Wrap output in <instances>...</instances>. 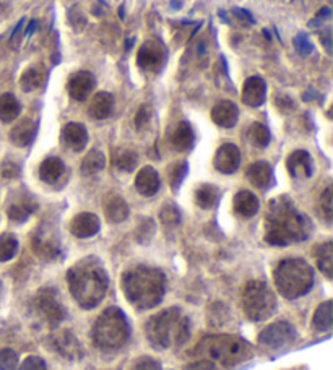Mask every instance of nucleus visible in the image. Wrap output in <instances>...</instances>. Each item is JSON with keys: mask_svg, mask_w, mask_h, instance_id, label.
Instances as JSON below:
<instances>
[{"mask_svg": "<svg viewBox=\"0 0 333 370\" xmlns=\"http://www.w3.org/2000/svg\"><path fill=\"white\" fill-rule=\"evenodd\" d=\"M286 167H288L291 177L295 179H309L314 172V163L311 154L304 152V149L292 152L288 156V161H286Z\"/></svg>", "mask_w": 333, "mask_h": 370, "instance_id": "obj_14", "label": "nucleus"}, {"mask_svg": "<svg viewBox=\"0 0 333 370\" xmlns=\"http://www.w3.org/2000/svg\"><path fill=\"white\" fill-rule=\"evenodd\" d=\"M243 102L250 107H258L265 102L267 97V83L262 77H250L245 80L243 88Z\"/></svg>", "mask_w": 333, "mask_h": 370, "instance_id": "obj_16", "label": "nucleus"}, {"mask_svg": "<svg viewBox=\"0 0 333 370\" xmlns=\"http://www.w3.org/2000/svg\"><path fill=\"white\" fill-rule=\"evenodd\" d=\"M249 140L255 144L258 148H265L270 143V132L267 129V125H263L260 122H255L250 125L249 129Z\"/></svg>", "mask_w": 333, "mask_h": 370, "instance_id": "obj_38", "label": "nucleus"}, {"mask_svg": "<svg viewBox=\"0 0 333 370\" xmlns=\"http://www.w3.org/2000/svg\"><path fill=\"white\" fill-rule=\"evenodd\" d=\"M34 305H36L38 314L43 317L46 323L51 327L59 325L62 320H65L67 310L59 299H57V291L53 287L41 289L38 292L36 299H34Z\"/></svg>", "mask_w": 333, "mask_h": 370, "instance_id": "obj_9", "label": "nucleus"}, {"mask_svg": "<svg viewBox=\"0 0 333 370\" xmlns=\"http://www.w3.org/2000/svg\"><path fill=\"white\" fill-rule=\"evenodd\" d=\"M332 302L330 300H327V302L320 304L317 310H315L314 314V328L317 329V332H330L332 328Z\"/></svg>", "mask_w": 333, "mask_h": 370, "instance_id": "obj_34", "label": "nucleus"}, {"mask_svg": "<svg viewBox=\"0 0 333 370\" xmlns=\"http://www.w3.org/2000/svg\"><path fill=\"white\" fill-rule=\"evenodd\" d=\"M95 344L105 351H117L130 338V325L127 317L117 307H109L97 317L93 332Z\"/></svg>", "mask_w": 333, "mask_h": 370, "instance_id": "obj_7", "label": "nucleus"}, {"mask_svg": "<svg viewBox=\"0 0 333 370\" xmlns=\"http://www.w3.org/2000/svg\"><path fill=\"white\" fill-rule=\"evenodd\" d=\"M18 367V356L11 349L0 351V370H16Z\"/></svg>", "mask_w": 333, "mask_h": 370, "instance_id": "obj_43", "label": "nucleus"}, {"mask_svg": "<svg viewBox=\"0 0 333 370\" xmlns=\"http://www.w3.org/2000/svg\"><path fill=\"white\" fill-rule=\"evenodd\" d=\"M34 134H36V125H34L33 120L23 119L11 129L10 140L16 147H28L33 142Z\"/></svg>", "mask_w": 333, "mask_h": 370, "instance_id": "obj_25", "label": "nucleus"}, {"mask_svg": "<svg viewBox=\"0 0 333 370\" xmlns=\"http://www.w3.org/2000/svg\"><path fill=\"white\" fill-rule=\"evenodd\" d=\"M18 174H20V167H18V164L10 163V161H7V163H5V164L2 166V176H4L5 179H14V177H16Z\"/></svg>", "mask_w": 333, "mask_h": 370, "instance_id": "obj_49", "label": "nucleus"}, {"mask_svg": "<svg viewBox=\"0 0 333 370\" xmlns=\"http://www.w3.org/2000/svg\"><path fill=\"white\" fill-rule=\"evenodd\" d=\"M195 354L208 356L211 361L229 369L250 359L252 346L234 334H213L200 341Z\"/></svg>", "mask_w": 333, "mask_h": 370, "instance_id": "obj_5", "label": "nucleus"}, {"mask_svg": "<svg viewBox=\"0 0 333 370\" xmlns=\"http://www.w3.org/2000/svg\"><path fill=\"white\" fill-rule=\"evenodd\" d=\"M233 14L238 16V18L243 23H248V25H254L255 18L250 15V11L244 10V9H233Z\"/></svg>", "mask_w": 333, "mask_h": 370, "instance_id": "obj_50", "label": "nucleus"}, {"mask_svg": "<svg viewBox=\"0 0 333 370\" xmlns=\"http://www.w3.org/2000/svg\"><path fill=\"white\" fill-rule=\"evenodd\" d=\"M105 166H106V158L105 154H102V152H100V149H91V152L83 158L80 171H82L83 176H95L100 171L105 169Z\"/></svg>", "mask_w": 333, "mask_h": 370, "instance_id": "obj_30", "label": "nucleus"}, {"mask_svg": "<svg viewBox=\"0 0 333 370\" xmlns=\"http://www.w3.org/2000/svg\"><path fill=\"white\" fill-rule=\"evenodd\" d=\"M49 343L51 348L67 361H80L85 354L82 344L70 329H62V332L54 333Z\"/></svg>", "mask_w": 333, "mask_h": 370, "instance_id": "obj_11", "label": "nucleus"}, {"mask_svg": "<svg viewBox=\"0 0 333 370\" xmlns=\"http://www.w3.org/2000/svg\"><path fill=\"white\" fill-rule=\"evenodd\" d=\"M43 80H44V75L38 70V68H28V70L21 75L20 78V85L23 91L30 92V91H34L36 88H39V86L43 85Z\"/></svg>", "mask_w": 333, "mask_h": 370, "instance_id": "obj_37", "label": "nucleus"}, {"mask_svg": "<svg viewBox=\"0 0 333 370\" xmlns=\"http://www.w3.org/2000/svg\"><path fill=\"white\" fill-rule=\"evenodd\" d=\"M164 60V49L154 41H148L140 48L137 54V63L147 70H154L162 65Z\"/></svg>", "mask_w": 333, "mask_h": 370, "instance_id": "obj_17", "label": "nucleus"}, {"mask_svg": "<svg viewBox=\"0 0 333 370\" xmlns=\"http://www.w3.org/2000/svg\"><path fill=\"white\" fill-rule=\"evenodd\" d=\"M292 44H295V49L297 51V54L302 56V57L311 56L312 51H314L312 43L309 41L306 34H302V33H300L297 36H295V39H292Z\"/></svg>", "mask_w": 333, "mask_h": 370, "instance_id": "obj_44", "label": "nucleus"}, {"mask_svg": "<svg viewBox=\"0 0 333 370\" xmlns=\"http://www.w3.org/2000/svg\"><path fill=\"white\" fill-rule=\"evenodd\" d=\"M296 341V328L288 322H277L268 325L258 334V343L272 349L285 348Z\"/></svg>", "mask_w": 333, "mask_h": 370, "instance_id": "obj_10", "label": "nucleus"}, {"mask_svg": "<svg viewBox=\"0 0 333 370\" xmlns=\"http://www.w3.org/2000/svg\"><path fill=\"white\" fill-rule=\"evenodd\" d=\"M324 44H325V48L329 49V52H330V30H327L325 31V36H324Z\"/></svg>", "mask_w": 333, "mask_h": 370, "instance_id": "obj_53", "label": "nucleus"}, {"mask_svg": "<svg viewBox=\"0 0 333 370\" xmlns=\"http://www.w3.org/2000/svg\"><path fill=\"white\" fill-rule=\"evenodd\" d=\"M134 370H162V369H159V364L157 361H153L152 357H142L140 361L135 362Z\"/></svg>", "mask_w": 333, "mask_h": 370, "instance_id": "obj_48", "label": "nucleus"}, {"mask_svg": "<svg viewBox=\"0 0 333 370\" xmlns=\"http://www.w3.org/2000/svg\"><path fill=\"white\" fill-rule=\"evenodd\" d=\"M93 88H95V77L90 72H85V70L73 73L67 85L68 95L77 101H85L86 97L91 95Z\"/></svg>", "mask_w": 333, "mask_h": 370, "instance_id": "obj_15", "label": "nucleus"}, {"mask_svg": "<svg viewBox=\"0 0 333 370\" xmlns=\"http://www.w3.org/2000/svg\"><path fill=\"white\" fill-rule=\"evenodd\" d=\"M240 164V152L236 144L226 143L218 148L215 154V167L223 174H233Z\"/></svg>", "mask_w": 333, "mask_h": 370, "instance_id": "obj_12", "label": "nucleus"}, {"mask_svg": "<svg viewBox=\"0 0 333 370\" xmlns=\"http://www.w3.org/2000/svg\"><path fill=\"white\" fill-rule=\"evenodd\" d=\"M68 289L83 309H95L105 299L109 286L107 273L96 257L80 260L67 273Z\"/></svg>", "mask_w": 333, "mask_h": 370, "instance_id": "obj_2", "label": "nucleus"}, {"mask_svg": "<svg viewBox=\"0 0 333 370\" xmlns=\"http://www.w3.org/2000/svg\"><path fill=\"white\" fill-rule=\"evenodd\" d=\"M159 185H162V181H159L157 169L152 166L142 167L135 177V189L143 196H153L159 190Z\"/></svg>", "mask_w": 333, "mask_h": 370, "instance_id": "obj_19", "label": "nucleus"}, {"mask_svg": "<svg viewBox=\"0 0 333 370\" xmlns=\"http://www.w3.org/2000/svg\"><path fill=\"white\" fill-rule=\"evenodd\" d=\"M317 265L322 273L327 278H332V270H333V245L332 242H325V244L317 248Z\"/></svg>", "mask_w": 333, "mask_h": 370, "instance_id": "obj_35", "label": "nucleus"}, {"mask_svg": "<svg viewBox=\"0 0 333 370\" xmlns=\"http://www.w3.org/2000/svg\"><path fill=\"white\" fill-rule=\"evenodd\" d=\"M320 211H322L327 221H332L333 218V192L332 187H327L325 192L320 196Z\"/></svg>", "mask_w": 333, "mask_h": 370, "instance_id": "obj_42", "label": "nucleus"}, {"mask_svg": "<svg viewBox=\"0 0 333 370\" xmlns=\"http://www.w3.org/2000/svg\"><path fill=\"white\" fill-rule=\"evenodd\" d=\"M187 169H189V167H187L186 161H181V163H176V164L171 166V169H169V184H171L172 190L179 189V185L182 184L184 177L187 176Z\"/></svg>", "mask_w": 333, "mask_h": 370, "instance_id": "obj_40", "label": "nucleus"}, {"mask_svg": "<svg viewBox=\"0 0 333 370\" xmlns=\"http://www.w3.org/2000/svg\"><path fill=\"white\" fill-rule=\"evenodd\" d=\"M62 140L73 152H82L88 143V132L78 122H70L62 130Z\"/></svg>", "mask_w": 333, "mask_h": 370, "instance_id": "obj_20", "label": "nucleus"}, {"mask_svg": "<svg viewBox=\"0 0 333 370\" xmlns=\"http://www.w3.org/2000/svg\"><path fill=\"white\" fill-rule=\"evenodd\" d=\"M122 291L135 309L157 307L166 294V276L162 270L139 265L124 273Z\"/></svg>", "mask_w": 333, "mask_h": 370, "instance_id": "obj_3", "label": "nucleus"}, {"mask_svg": "<svg viewBox=\"0 0 333 370\" xmlns=\"http://www.w3.org/2000/svg\"><path fill=\"white\" fill-rule=\"evenodd\" d=\"M112 109H114L112 95H109L106 91H101L93 96V100L90 102L88 112L93 119L102 120V119H107L109 115L112 114Z\"/></svg>", "mask_w": 333, "mask_h": 370, "instance_id": "obj_22", "label": "nucleus"}, {"mask_svg": "<svg viewBox=\"0 0 333 370\" xmlns=\"http://www.w3.org/2000/svg\"><path fill=\"white\" fill-rule=\"evenodd\" d=\"M153 233H154V223L152 221V219H145V221L140 224L139 231H137V236H139V239L142 242H145L150 239Z\"/></svg>", "mask_w": 333, "mask_h": 370, "instance_id": "obj_46", "label": "nucleus"}, {"mask_svg": "<svg viewBox=\"0 0 333 370\" xmlns=\"http://www.w3.org/2000/svg\"><path fill=\"white\" fill-rule=\"evenodd\" d=\"M248 179L257 189H268L273 185V169L267 161H257L248 169Z\"/></svg>", "mask_w": 333, "mask_h": 370, "instance_id": "obj_21", "label": "nucleus"}, {"mask_svg": "<svg viewBox=\"0 0 333 370\" xmlns=\"http://www.w3.org/2000/svg\"><path fill=\"white\" fill-rule=\"evenodd\" d=\"M186 370H215V364L211 361H197V362H192L191 366H187Z\"/></svg>", "mask_w": 333, "mask_h": 370, "instance_id": "obj_51", "label": "nucleus"}, {"mask_svg": "<svg viewBox=\"0 0 333 370\" xmlns=\"http://www.w3.org/2000/svg\"><path fill=\"white\" fill-rule=\"evenodd\" d=\"M275 285L286 299H297L311 291L314 271L302 258H286L278 263L273 273Z\"/></svg>", "mask_w": 333, "mask_h": 370, "instance_id": "obj_6", "label": "nucleus"}, {"mask_svg": "<svg viewBox=\"0 0 333 370\" xmlns=\"http://www.w3.org/2000/svg\"><path fill=\"white\" fill-rule=\"evenodd\" d=\"M119 16H120V20H124V5H120V9H119Z\"/></svg>", "mask_w": 333, "mask_h": 370, "instance_id": "obj_55", "label": "nucleus"}, {"mask_svg": "<svg viewBox=\"0 0 333 370\" xmlns=\"http://www.w3.org/2000/svg\"><path fill=\"white\" fill-rule=\"evenodd\" d=\"M330 9L329 7H324V9H320L319 10V14H317V18L319 20H322V18H330Z\"/></svg>", "mask_w": 333, "mask_h": 370, "instance_id": "obj_52", "label": "nucleus"}, {"mask_svg": "<svg viewBox=\"0 0 333 370\" xmlns=\"http://www.w3.org/2000/svg\"><path fill=\"white\" fill-rule=\"evenodd\" d=\"M159 219L166 226H174L181 221V211L174 205H164L159 211Z\"/></svg>", "mask_w": 333, "mask_h": 370, "instance_id": "obj_41", "label": "nucleus"}, {"mask_svg": "<svg viewBox=\"0 0 333 370\" xmlns=\"http://www.w3.org/2000/svg\"><path fill=\"white\" fill-rule=\"evenodd\" d=\"M112 161L120 171L132 172L137 167V164H139V154H137L134 149L119 148V149H116V152H114Z\"/></svg>", "mask_w": 333, "mask_h": 370, "instance_id": "obj_32", "label": "nucleus"}, {"mask_svg": "<svg viewBox=\"0 0 333 370\" xmlns=\"http://www.w3.org/2000/svg\"><path fill=\"white\" fill-rule=\"evenodd\" d=\"M150 119H152L150 109H148V106H142L139 109V112H137V115H135L137 129H143V127H145L148 122H150Z\"/></svg>", "mask_w": 333, "mask_h": 370, "instance_id": "obj_47", "label": "nucleus"}, {"mask_svg": "<svg viewBox=\"0 0 333 370\" xmlns=\"http://www.w3.org/2000/svg\"><path fill=\"white\" fill-rule=\"evenodd\" d=\"M100 218L93 213H80L70 223V233L78 239H88L100 233Z\"/></svg>", "mask_w": 333, "mask_h": 370, "instance_id": "obj_13", "label": "nucleus"}, {"mask_svg": "<svg viewBox=\"0 0 333 370\" xmlns=\"http://www.w3.org/2000/svg\"><path fill=\"white\" fill-rule=\"evenodd\" d=\"M18 370H48V366H46V362L41 359V357L30 356L21 362Z\"/></svg>", "mask_w": 333, "mask_h": 370, "instance_id": "obj_45", "label": "nucleus"}, {"mask_svg": "<svg viewBox=\"0 0 333 370\" xmlns=\"http://www.w3.org/2000/svg\"><path fill=\"white\" fill-rule=\"evenodd\" d=\"M21 112V104L18 100L10 92H5V95L0 96V120L5 124L14 122V120L18 117Z\"/></svg>", "mask_w": 333, "mask_h": 370, "instance_id": "obj_29", "label": "nucleus"}, {"mask_svg": "<svg viewBox=\"0 0 333 370\" xmlns=\"http://www.w3.org/2000/svg\"><path fill=\"white\" fill-rule=\"evenodd\" d=\"M36 30V21L31 20L30 25H28V30H26V36H31V33Z\"/></svg>", "mask_w": 333, "mask_h": 370, "instance_id": "obj_54", "label": "nucleus"}, {"mask_svg": "<svg viewBox=\"0 0 333 370\" xmlns=\"http://www.w3.org/2000/svg\"><path fill=\"white\" fill-rule=\"evenodd\" d=\"M33 250L44 260H53L60 255L59 244L43 233H38L33 237Z\"/></svg>", "mask_w": 333, "mask_h": 370, "instance_id": "obj_24", "label": "nucleus"}, {"mask_svg": "<svg viewBox=\"0 0 333 370\" xmlns=\"http://www.w3.org/2000/svg\"><path fill=\"white\" fill-rule=\"evenodd\" d=\"M145 334L150 344L158 351L182 346L191 337V320L181 309H166L145 323Z\"/></svg>", "mask_w": 333, "mask_h": 370, "instance_id": "obj_4", "label": "nucleus"}, {"mask_svg": "<svg viewBox=\"0 0 333 370\" xmlns=\"http://www.w3.org/2000/svg\"><path fill=\"white\" fill-rule=\"evenodd\" d=\"M262 33H263V34H265V38H267V39H268V41H270V33H268V30H263Z\"/></svg>", "mask_w": 333, "mask_h": 370, "instance_id": "obj_57", "label": "nucleus"}, {"mask_svg": "<svg viewBox=\"0 0 333 370\" xmlns=\"http://www.w3.org/2000/svg\"><path fill=\"white\" fill-rule=\"evenodd\" d=\"M312 233V223L297 210L288 196H280L270 204L267 213L265 240L277 247L306 240Z\"/></svg>", "mask_w": 333, "mask_h": 370, "instance_id": "obj_1", "label": "nucleus"}, {"mask_svg": "<svg viewBox=\"0 0 333 370\" xmlns=\"http://www.w3.org/2000/svg\"><path fill=\"white\" fill-rule=\"evenodd\" d=\"M18 252V239L14 234L5 233L0 236V262H9Z\"/></svg>", "mask_w": 333, "mask_h": 370, "instance_id": "obj_36", "label": "nucleus"}, {"mask_svg": "<svg viewBox=\"0 0 333 370\" xmlns=\"http://www.w3.org/2000/svg\"><path fill=\"white\" fill-rule=\"evenodd\" d=\"M229 319V312L225 307V304H211L208 310V320L211 327H221L225 325Z\"/></svg>", "mask_w": 333, "mask_h": 370, "instance_id": "obj_39", "label": "nucleus"}, {"mask_svg": "<svg viewBox=\"0 0 333 370\" xmlns=\"http://www.w3.org/2000/svg\"><path fill=\"white\" fill-rule=\"evenodd\" d=\"M243 307L252 322H263L277 310V297L267 282L249 281L243 291Z\"/></svg>", "mask_w": 333, "mask_h": 370, "instance_id": "obj_8", "label": "nucleus"}, {"mask_svg": "<svg viewBox=\"0 0 333 370\" xmlns=\"http://www.w3.org/2000/svg\"><path fill=\"white\" fill-rule=\"evenodd\" d=\"M171 143L177 152H187L194 144V130L189 122H179L172 132Z\"/></svg>", "mask_w": 333, "mask_h": 370, "instance_id": "obj_26", "label": "nucleus"}, {"mask_svg": "<svg viewBox=\"0 0 333 370\" xmlns=\"http://www.w3.org/2000/svg\"><path fill=\"white\" fill-rule=\"evenodd\" d=\"M36 210V204L33 200H21V204H11L7 210V215L15 223H25L31 213Z\"/></svg>", "mask_w": 333, "mask_h": 370, "instance_id": "obj_33", "label": "nucleus"}, {"mask_svg": "<svg viewBox=\"0 0 333 370\" xmlns=\"http://www.w3.org/2000/svg\"><path fill=\"white\" fill-rule=\"evenodd\" d=\"M233 205L234 211L243 218H252L258 211V206H260L257 196L249 192V190H240V192H238L236 196H234Z\"/></svg>", "mask_w": 333, "mask_h": 370, "instance_id": "obj_23", "label": "nucleus"}, {"mask_svg": "<svg viewBox=\"0 0 333 370\" xmlns=\"http://www.w3.org/2000/svg\"><path fill=\"white\" fill-rule=\"evenodd\" d=\"M134 44V38H130L129 41H127V44H125V49H130V46Z\"/></svg>", "mask_w": 333, "mask_h": 370, "instance_id": "obj_56", "label": "nucleus"}, {"mask_svg": "<svg viewBox=\"0 0 333 370\" xmlns=\"http://www.w3.org/2000/svg\"><path fill=\"white\" fill-rule=\"evenodd\" d=\"M211 119L223 129H231V127L236 125L239 119V109L231 101H221L211 109Z\"/></svg>", "mask_w": 333, "mask_h": 370, "instance_id": "obj_18", "label": "nucleus"}, {"mask_svg": "<svg viewBox=\"0 0 333 370\" xmlns=\"http://www.w3.org/2000/svg\"><path fill=\"white\" fill-rule=\"evenodd\" d=\"M105 213L109 223H122L129 218V205L120 196H111L105 205Z\"/></svg>", "mask_w": 333, "mask_h": 370, "instance_id": "obj_28", "label": "nucleus"}, {"mask_svg": "<svg viewBox=\"0 0 333 370\" xmlns=\"http://www.w3.org/2000/svg\"><path fill=\"white\" fill-rule=\"evenodd\" d=\"M218 199H220V190L211 184L200 185L197 192H195V201H197V205L204 208V210L213 208L218 204Z\"/></svg>", "mask_w": 333, "mask_h": 370, "instance_id": "obj_31", "label": "nucleus"}, {"mask_svg": "<svg viewBox=\"0 0 333 370\" xmlns=\"http://www.w3.org/2000/svg\"><path fill=\"white\" fill-rule=\"evenodd\" d=\"M64 161L53 156V158L43 161L41 167H39V177H41V181L46 184H56L62 177V174H64Z\"/></svg>", "mask_w": 333, "mask_h": 370, "instance_id": "obj_27", "label": "nucleus"}]
</instances>
